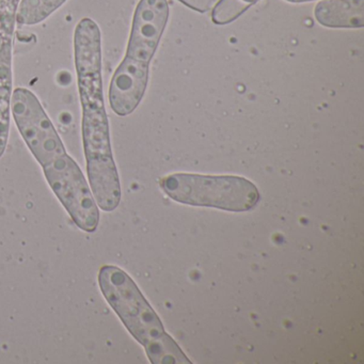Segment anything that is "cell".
I'll use <instances>...</instances> for the list:
<instances>
[{
	"label": "cell",
	"instance_id": "1",
	"mask_svg": "<svg viewBox=\"0 0 364 364\" xmlns=\"http://www.w3.org/2000/svg\"><path fill=\"white\" fill-rule=\"evenodd\" d=\"M74 60L89 185L97 206L104 212H112L120 204L122 193L104 99L101 29L91 18H82L76 25Z\"/></svg>",
	"mask_w": 364,
	"mask_h": 364
},
{
	"label": "cell",
	"instance_id": "6",
	"mask_svg": "<svg viewBox=\"0 0 364 364\" xmlns=\"http://www.w3.org/2000/svg\"><path fill=\"white\" fill-rule=\"evenodd\" d=\"M21 0H0V159L5 154L10 133L14 92L12 55Z\"/></svg>",
	"mask_w": 364,
	"mask_h": 364
},
{
	"label": "cell",
	"instance_id": "9",
	"mask_svg": "<svg viewBox=\"0 0 364 364\" xmlns=\"http://www.w3.org/2000/svg\"><path fill=\"white\" fill-rule=\"evenodd\" d=\"M259 1V0H219L212 10L213 23L220 26L231 24Z\"/></svg>",
	"mask_w": 364,
	"mask_h": 364
},
{
	"label": "cell",
	"instance_id": "7",
	"mask_svg": "<svg viewBox=\"0 0 364 364\" xmlns=\"http://www.w3.org/2000/svg\"><path fill=\"white\" fill-rule=\"evenodd\" d=\"M314 16L327 28H363L364 0H321L315 7Z\"/></svg>",
	"mask_w": 364,
	"mask_h": 364
},
{
	"label": "cell",
	"instance_id": "10",
	"mask_svg": "<svg viewBox=\"0 0 364 364\" xmlns=\"http://www.w3.org/2000/svg\"><path fill=\"white\" fill-rule=\"evenodd\" d=\"M178 1L199 14H205L212 9L216 0H178Z\"/></svg>",
	"mask_w": 364,
	"mask_h": 364
},
{
	"label": "cell",
	"instance_id": "5",
	"mask_svg": "<svg viewBox=\"0 0 364 364\" xmlns=\"http://www.w3.org/2000/svg\"><path fill=\"white\" fill-rule=\"evenodd\" d=\"M161 187L180 203L228 212H248L261 199L257 186L242 176L176 173L161 178Z\"/></svg>",
	"mask_w": 364,
	"mask_h": 364
},
{
	"label": "cell",
	"instance_id": "11",
	"mask_svg": "<svg viewBox=\"0 0 364 364\" xmlns=\"http://www.w3.org/2000/svg\"><path fill=\"white\" fill-rule=\"evenodd\" d=\"M287 3L291 4H304V3H311V1H315V0H285Z\"/></svg>",
	"mask_w": 364,
	"mask_h": 364
},
{
	"label": "cell",
	"instance_id": "2",
	"mask_svg": "<svg viewBox=\"0 0 364 364\" xmlns=\"http://www.w3.org/2000/svg\"><path fill=\"white\" fill-rule=\"evenodd\" d=\"M11 114L25 144L72 220L87 233L97 231L100 212L90 186L80 166L65 151L37 95L28 89L16 90L12 95Z\"/></svg>",
	"mask_w": 364,
	"mask_h": 364
},
{
	"label": "cell",
	"instance_id": "8",
	"mask_svg": "<svg viewBox=\"0 0 364 364\" xmlns=\"http://www.w3.org/2000/svg\"><path fill=\"white\" fill-rule=\"evenodd\" d=\"M67 0H21L16 22L33 26L50 18Z\"/></svg>",
	"mask_w": 364,
	"mask_h": 364
},
{
	"label": "cell",
	"instance_id": "3",
	"mask_svg": "<svg viewBox=\"0 0 364 364\" xmlns=\"http://www.w3.org/2000/svg\"><path fill=\"white\" fill-rule=\"evenodd\" d=\"M169 20L167 0H139L124 58L112 75L108 100L112 112L127 117L144 99L150 65Z\"/></svg>",
	"mask_w": 364,
	"mask_h": 364
},
{
	"label": "cell",
	"instance_id": "4",
	"mask_svg": "<svg viewBox=\"0 0 364 364\" xmlns=\"http://www.w3.org/2000/svg\"><path fill=\"white\" fill-rule=\"evenodd\" d=\"M99 284L109 306L129 333L144 347L153 364H191L173 338L166 333L161 319L124 270L103 266L99 272Z\"/></svg>",
	"mask_w": 364,
	"mask_h": 364
}]
</instances>
